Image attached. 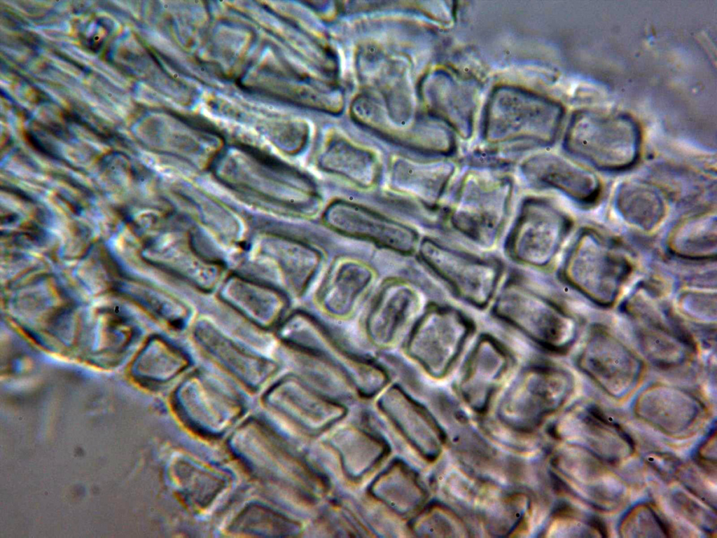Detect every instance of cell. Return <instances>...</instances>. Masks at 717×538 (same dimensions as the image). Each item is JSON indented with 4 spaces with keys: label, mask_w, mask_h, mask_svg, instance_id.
<instances>
[{
    "label": "cell",
    "mask_w": 717,
    "mask_h": 538,
    "mask_svg": "<svg viewBox=\"0 0 717 538\" xmlns=\"http://www.w3.org/2000/svg\"><path fill=\"white\" fill-rule=\"evenodd\" d=\"M578 248V261L583 262V280L593 285L618 286L628 273L625 258L604 239L585 234Z\"/></svg>",
    "instance_id": "cell-3"
},
{
    "label": "cell",
    "mask_w": 717,
    "mask_h": 538,
    "mask_svg": "<svg viewBox=\"0 0 717 538\" xmlns=\"http://www.w3.org/2000/svg\"><path fill=\"white\" fill-rule=\"evenodd\" d=\"M506 394L500 409L502 421L522 432L532 430L562 399L564 388L556 373L536 371L524 375Z\"/></svg>",
    "instance_id": "cell-2"
},
{
    "label": "cell",
    "mask_w": 717,
    "mask_h": 538,
    "mask_svg": "<svg viewBox=\"0 0 717 538\" xmlns=\"http://www.w3.org/2000/svg\"><path fill=\"white\" fill-rule=\"evenodd\" d=\"M640 131L626 114L599 110L578 113L572 125L571 143L574 152L589 163L604 170H622L637 158Z\"/></svg>",
    "instance_id": "cell-1"
},
{
    "label": "cell",
    "mask_w": 717,
    "mask_h": 538,
    "mask_svg": "<svg viewBox=\"0 0 717 538\" xmlns=\"http://www.w3.org/2000/svg\"><path fill=\"white\" fill-rule=\"evenodd\" d=\"M590 526L597 530L603 537L608 536V530L604 521L598 517H592L588 521Z\"/></svg>",
    "instance_id": "cell-6"
},
{
    "label": "cell",
    "mask_w": 717,
    "mask_h": 538,
    "mask_svg": "<svg viewBox=\"0 0 717 538\" xmlns=\"http://www.w3.org/2000/svg\"><path fill=\"white\" fill-rule=\"evenodd\" d=\"M671 247L688 257L711 256L716 249V219L697 217L681 223L674 230Z\"/></svg>",
    "instance_id": "cell-5"
},
{
    "label": "cell",
    "mask_w": 717,
    "mask_h": 538,
    "mask_svg": "<svg viewBox=\"0 0 717 538\" xmlns=\"http://www.w3.org/2000/svg\"><path fill=\"white\" fill-rule=\"evenodd\" d=\"M618 204L627 220L646 229L657 224L664 212L660 195L642 184L623 186L618 194Z\"/></svg>",
    "instance_id": "cell-4"
}]
</instances>
